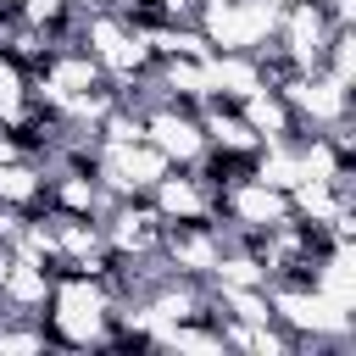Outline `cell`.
Returning a JSON list of instances; mask_svg holds the SVG:
<instances>
[{
	"mask_svg": "<svg viewBox=\"0 0 356 356\" xmlns=\"http://www.w3.org/2000/svg\"><path fill=\"white\" fill-rule=\"evenodd\" d=\"M39 317H44L50 345L83 350V345H100V339H106L111 295L100 289L95 273H56V278H50V295H44V306H39Z\"/></svg>",
	"mask_w": 356,
	"mask_h": 356,
	"instance_id": "1",
	"label": "cell"
},
{
	"mask_svg": "<svg viewBox=\"0 0 356 356\" xmlns=\"http://www.w3.org/2000/svg\"><path fill=\"white\" fill-rule=\"evenodd\" d=\"M167 167H172V161H167L150 139L100 145V150H95V178H100V189H106L111 200H122V195H150V189L161 184Z\"/></svg>",
	"mask_w": 356,
	"mask_h": 356,
	"instance_id": "2",
	"label": "cell"
},
{
	"mask_svg": "<svg viewBox=\"0 0 356 356\" xmlns=\"http://www.w3.org/2000/svg\"><path fill=\"white\" fill-rule=\"evenodd\" d=\"M145 139H150L172 167H189V161L206 150L200 117H195L189 106H150V111H145Z\"/></svg>",
	"mask_w": 356,
	"mask_h": 356,
	"instance_id": "3",
	"label": "cell"
}]
</instances>
